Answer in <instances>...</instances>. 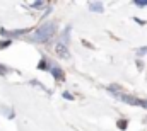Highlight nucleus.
<instances>
[{
	"label": "nucleus",
	"mask_w": 147,
	"mask_h": 131,
	"mask_svg": "<svg viewBox=\"0 0 147 131\" xmlns=\"http://www.w3.org/2000/svg\"><path fill=\"white\" fill-rule=\"evenodd\" d=\"M69 33H70V27H65V31H63V34H62V44L63 46H67L69 44Z\"/></svg>",
	"instance_id": "nucleus-10"
},
{
	"label": "nucleus",
	"mask_w": 147,
	"mask_h": 131,
	"mask_svg": "<svg viewBox=\"0 0 147 131\" xmlns=\"http://www.w3.org/2000/svg\"><path fill=\"white\" fill-rule=\"evenodd\" d=\"M55 51H57V55H58V56H62V58H69V56H70V53H69L67 46H63L62 43H58V44L55 46Z\"/></svg>",
	"instance_id": "nucleus-5"
},
{
	"label": "nucleus",
	"mask_w": 147,
	"mask_h": 131,
	"mask_svg": "<svg viewBox=\"0 0 147 131\" xmlns=\"http://www.w3.org/2000/svg\"><path fill=\"white\" fill-rule=\"evenodd\" d=\"M2 112H3L7 118H10V119L14 118V111H12V109H9V107H3V109H2Z\"/></svg>",
	"instance_id": "nucleus-12"
},
{
	"label": "nucleus",
	"mask_w": 147,
	"mask_h": 131,
	"mask_svg": "<svg viewBox=\"0 0 147 131\" xmlns=\"http://www.w3.org/2000/svg\"><path fill=\"white\" fill-rule=\"evenodd\" d=\"M87 7H89V10H91V12H96V14L103 12V3H101V2H89V3H87Z\"/></svg>",
	"instance_id": "nucleus-7"
},
{
	"label": "nucleus",
	"mask_w": 147,
	"mask_h": 131,
	"mask_svg": "<svg viewBox=\"0 0 147 131\" xmlns=\"http://www.w3.org/2000/svg\"><path fill=\"white\" fill-rule=\"evenodd\" d=\"M38 70H41V72H45V70H50V61L43 58V60L38 63Z\"/></svg>",
	"instance_id": "nucleus-8"
},
{
	"label": "nucleus",
	"mask_w": 147,
	"mask_h": 131,
	"mask_svg": "<svg viewBox=\"0 0 147 131\" xmlns=\"http://www.w3.org/2000/svg\"><path fill=\"white\" fill-rule=\"evenodd\" d=\"M29 31H31V29H14V31H9V29L2 27V29H0V34H2L3 37H7V39H10V37H16V36H22V34H28Z\"/></svg>",
	"instance_id": "nucleus-2"
},
{
	"label": "nucleus",
	"mask_w": 147,
	"mask_h": 131,
	"mask_svg": "<svg viewBox=\"0 0 147 131\" xmlns=\"http://www.w3.org/2000/svg\"><path fill=\"white\" fill-rule=\"evenodd\" d=\"M137 68H139V70H142V68H144V63H142L140 60H137Z\"/></svg>",
	"instance_id": "nucleus-20"
},
{
	"label": "nucleus",
	"mask_w": 147,
	"mask_h": 131,
	"mask_svg": "<svg viewBox=\"0 0 147 131\" xmlns=\"http://www.w3.org/2000/svg\"><path fill=\"white\" fill-rule=\"evenodd\" d=\"M82 44H84V46H87V48H94V46H92L91 43H87V41H82Z\"/></svg>",
	"instance_id": "nucleus-21"
},
{
	"label": "nucleus",
	"mask_w": 147,
	"mask_h": 131,
	"mask_svg": "<svg viewBox=\"0 0 147 131\" xmlns=\"http://www.w3.org/2000/svg\"><path fill=\"white\" fill-rule=\"evenodd\" d=\"M9 72H10V70H9L7 66H3L2 63H0V75H2V77H3V75H7Z\"/></svg>",
	"instance_id": "nucleus-15"
},
{
	"label": "nucleus",
	"mask_w": 147,
	"mask_h": 131,
	"mask_svg": "<svg viewBox=\"0 0 147 131\" xmlns=\"http://www.w3.org/2000/svg\"><path fill=\"white\" fill-rule=\"evenodd\" d=\"M116 128L121 130V131H125L128 128V121H127V119H118V121H116Z\"/></svg>",
	"instance_id": "nucleus-9"
},
{
	"label": "nucleus",
	"mask_w": 147,
	"mask_h": 131,
	"mask_svg": "<svg viewBox=\"0 0 147 131\" xmlns=\"http://www.w3.org/2000/svg\"><path fill=\"white\" fill-rule=\"evenodd\" d=\"M135 55H137V56H144V55H147V46L137 48V49H135Z\"/></svg>",
	"instance_id": "nucleus-11"
},
{
	"label": "nucleus",
	"mask_w": 147,
	"mask_h": 131,
	"mask_svg": "<svg viewBox=\"0 0 147 131\" xmlns=\"http://www.w3.org/2000/svg\"><path fill=\"white\" fill-rule=\"evenodd\" d=\"M46 7V2H33V9H43Z\"/></svg>",
	"instance_id": "nucleus-14"
},
{
	"label": "nucleus",
	"mask_w": 147,
	"mask_h": 131,
	"mask_svg": "<svg viewBox=\"0 0 147 131\" xmlns=\"http://www.w3.org/2000/svg\"><path fill=\"white\" fill-rule=\"evenodd\" d=\"M139 106L144 107V109H147V99H140V100H139Z\"/></svg>",
	"instance_id": "nucleus-18"
},
{
	"label": "nucleus",
	"mask_w": 147,
	"mask_h": 131,
	"mask_svg": "<svg viewBox=\"0 0 147 131\" xmlns=\"http://www.w3.org/2000/svg\"><path fill=\"white\" fill-rule=\"evenodd\" d=\"M106 89L110 90V92L113 94V96H116L118 99H120L121 96H123V94H125V90H123V87H121V85H118V84H110V85H108Z\"/></svg>",
	"instance_id": "nucleus-4"
},
{
	"label": "nucleus",
	"mask_w": 147,
	"mask_h": 131,
	"mask_svg": "<svg viewBox=\"0 0 147 131\" xmlns=\"http://www.w3.org/2000/svg\"><path fill=\"white\" fill-rule=\"evenodd\" d=\"M137 7H147V0H135L134 2Z\"/></svg>",
	"instance_id": "nucleus-16"
},
{
	"label": "nucleus",
	"mask_w": 147,
	"mask_h": 131,
	"mask_svg": "<svg viewBox=\"0 0 147 131\" xmlns=\"http://www.w3.org/2000/svg\"><path fill=\"white\" fill-rule=\"evenodd\" d=\"M50 72H51V75L57 82H65V72L60 66H53V68H50Z\"/></svg>",
	"instance_id": "nucleus-3"
},
{
	"label": "nucleus",
	"mask_w": 147,
	"mask_h": 131,
	"mask_svg": "<svg viewBox=\"0 0 147 131\" xmlns=\"http://www.w3.org/2000/svg\"><path fill=\"white\" fill-rule=\"evenodd\" d=\"M62 97L67 99V100H74V96L70 94V92H62Z\"/></svg>",
	"instance_id": "nucleus-17"
},
{
	"label": "nucleus",
	"mask_w": 147,
	"mask_h": 131,
	"mask_svg": "<svg viewBox=\"0 0 147 131\" xmlns=\"http://www.w3.org/2000/svg\"><path fill=\"white\" fill-rule=\"evenodd\" d=\"M12 44V39H3V41H0V49H3V48H9Z\"/></svg>",
	"instance_id": "nucleus-13"
},
{
	"label": "nucleus",
	"mask_w": 147,
	"mask_h": 131,
	"mask_svg": "<svg viewBox=\"0 0 147 131\" xmlns=\"http://www.w3.org/2000/svg\"><path fill=\"white\" fill-rule=\"evenodd\" d=\"M134 21H135L137 24H142V26H146V24H147V21H142V19H139V17H135Z\"/></svg>",
	"instance_id": "nucleus-19"
},
{
	"label": "nucleus",
	"mask_w": 147,
	"mask_h": 131,
	"mask_svg": "<svg viewBox=\"0 0 147 131\" xmlns=\"http://www.w3.org/2000/svg\"><path fill=\"white\" fill-rule=\"evenodd\" d=\"M55 33H57V24L55 22H46V24L39 26V29L33 34V41L34 43H46L55 36Z\"/></svg>",
	"instance_id": "nucleus-1"
},
{
	"label": "nucleus",
	"mask_w": 147,
	"mask_h": 131,
	"mask_svg": "<svg viewBox=\"0 0 147 131\" xmlns=\"http://www.w3.org/2000/svg\"><path fill=\"white\" fill-rule=\"evenodd\" d=\"M146 119H147V118H146Z\"/></svg>",
	"instance_id": "nucleus-22"
},
{
	"label": "nucleus",
	"mask_w": 147,
	"mask_h": 131,
	"mask_svg": "<svg viewBox=\"0 0 147 131\" xmlns=\"http://www.w3.org/2000/svg\"><path fill=\"white\" fill-rule=\"evenodd\" d=\"M120 99H121L123 102L130 104V106H139V100H140L139 97H135V96H130V94H128V96H127V94H123Z\"/></svg>",
	"instance_id": "nucleus-6"
}]
</instances>
